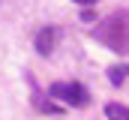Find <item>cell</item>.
<instances>
[{
    "mask_svg": "<svg viewBox=\"0 0 129 120\" xmlns=\"http://www.w3.org/2000/svg\"><path fill=\"white\" fill-rule=\"evenodd\" d=\"M48 96L60 99L66 105H72V108L90 105V90L84 87L81 81H54V84H48Z\"/></svg>",
    "mask_w": 129,
    "mask_h": 120,
    "instance_id": "2",
    "label": "cell"
},
{
    "mask_svg": "<svg viewBox=\"0 0 129 120\" xmlns=\"http://www.w3.org/2000/svg\"><path fill=\"white\" fill-rule=\"evenodd\" d=\"M81 18H84V21H93V9H90V6H84V12H81Z\"/></svg>",
    "mask_w": 129,
    "mask_h": 120,
    "instance_id": "7",
    "label": "cell"
},
{
    "mask_svg": "<svg viewBox=\"0 0 129 120\" xmlns=\"http://www.w3.org/2000/svg\"><path fill=\"white\" fill-rule=\"evenodd\" d=\"M57 42H60V27H42L36 33V51H39L42 57H48V54L57 48Z\"/></svg>",
    "mask_w": 129,
    "mask_h": 120,
    "instance_id": "3",
    "label": "cell"
},
{
    "mask_svg": "<svg viewBox=\"0 0 129 120\" xmlns=\"http://www.w3.org/2000/svg\"><path fill=\"white\" fill-rule=\"evenodd\" d=\"M129 78V63H117V66H108V81L114 87H123V81Z\"/></svg>",
    "mask_w": 129,
    "mask_h": 120,
    "instance_id": "5",
    "label": "cell"
},
{
    "mask_svg": "<svg viewBox=\"0 0 129 120\" xmlns=\"http://www.w3.org/2000/svg\"><path fill=\"white\" fill-rule=\"evenodd\" d=\"M33 105H36L42 114H63V111H66V108H60V105H57L48 93H39L36 87H33Z\"/></svg>",
    "mask_w": 129,
    "mask_h": 120,
    "instance_id": "4",
    "label": "cell"
},
{
    "mask_svg": "<svg viewBox=\"0 0 129 120\" xmlns=\"http://www.w3.org/2000/svg\"><path fill=\"white\" fill-rule=\"evenodd\" d=\"M105 114H108V120H129V108L120 105V102H108L105 105Z\"/></svg>",
    "mask_w": 129,
    "mask_h": 120,
    "instance_id": "6",
    "label": "cell"
},
{
    "mask_svg": "<svg viewBox=\"0 0 129 120\" xmlns=\"http://www.w3.org/2000/svg\"><path fill=\"white\" fill-rule=\"evenodd\" d=\"M75 3H81V6H93L96 0H75Z\"/></svg>",
    "mask_w": 129,
    "mask_h": 120,
    "instance_id": "8",
    "label": "cell"
},
{
    "mask_svg": "<svg viewBox=\"0 0 129 120\" xmlns=\"http://www.w3.org/2000/svg\"><path fill=\"white\" fill-rule=\"evenodd\" d=\"M93 39L117 54H129V9H114L108 18H102L93 27Z\"/></svg>",
    "mask_w": 129,
    "mask_h": 120,
    "instance_id": "1",
    "label": "cell"
}]
</instances>
